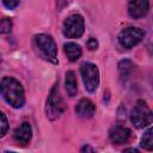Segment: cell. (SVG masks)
<instances>
[{"label":"cell","instance_id":"6da1fadb","mask_svg":"<svg viewBox=\"0 0 153 153\" xmlns=\"http://www.w3.org/2000/svg\"><path fill=\"white\" fill-rule=\"evenodd\" d=\"M0 93L2 94L4 99L16 109H19L25 103V96H24V88L22 84L12 78V76H5L0 82Z\"/></svg>","mask_w":153,"mask_h":153},{"label":"cell","instance_id":"7a4b0ae2","mask_svg":"<svg viewBox=\"0 0 153 153\" xmlns=\"http://www.w3.org/2000/svg\"><path fill=\"white\" fill-rule=\"evenodd\" d=\"M130 121L139 129L146 128L152 123L153 115H152V111L145 100L139 99L135 103V105L130 112Z\"/></svg>","mask_w":153,"mask_h":153},{"label":"cell","instance_id":"3957f363","mask_svg":"<svg viewBox=\"0 0 153 153\" xmlns=\"http://www.w3.org/2000/svg\"><path fill=\"white\" fill-rule=\"evenodd\" d=\"M33 41L45 60L53 63H57V47L51 36L47 33H38L35 35Z\"/></svg>","mask_w":153,"mask_h":153},{"label":"cell","instance_id":"277c9868","mask_svg":"<svg viewBox=\"0 0 153 153\" xmlns=\"http://www.w3.org/2000/svg\"><path fill=\"white\" fill-rule=\"evenodd\" d=\"M65 110H66V105L60 94L59 84H55L50 90V93L47 99V108H45L47 117L50 120H56L63 114Z\"/></svg>","mask_w":153,"mask_h":153},{"label":"cell","instance_id":"5b68a950","mask_svg":"<svg viewBox=\"0 0 153 153\" xmlns=\"http://www.w3.org/2000/svg\"><path fill=\"white\" fill-rule=\"evenodd\" d=\"M80 73L85 88L88 92H94L99 84V72L97 66L91 62H84L80 66Z\"/></svg>","mask_w":153,"mask_h":153},{"label":"cell","instance_id":"8992f818","mask_svg":"<svg viewBox=\"0 0 153 153\" xmlns=\"http://www.w3.org/2000/svg\"><path fill=\"white\" fill-rule=\"evenodd\" d=\"M143 36H145V31L142 29L135 27V26H128L120 32L118 43L123 48L130 49V48L135 47L137 43H140L142 41Z\"/></svg>","mask_w":153,"mask_h":153},{"label":"cell","instance_id":"52a82bcc","mask_svg":"<svg viewBox=\"0 0 153 153\" xmlns=\"http://www.w3.org/2000/svg\"><path fill=\"white\" fill-rule=\"evenodd\" d=\"M85 23L80 14H72L63 22V35L67 38H79L84 33Z\"/></svg>","mask_w":153,"mask_h":153},{"label":"cell","instance_id":"ba28073f","mask_svg":"<svg viewBox=\"0 0 153 153\" xmlns=\"http://www.w3.org/2000/svg\"><path fill=\"white\" fill-rule=\"evenodd\" d=\"M149 10L148 0H131L128 5V13L131 18L139 19L145 17Z\"/></svg>","mask_w":153,"mask_h":153},{"label":"cell","instance_id":"9c48e42d","mask_svg":"<svg viewBox=\"0 0 153 153\" xmlns=\"http://www.w3.org/2000/svg\"><path fill=\"white\" fill-rule=\"evenodd\" d=\"M109 137L116 145L124 143L130 137V129L122 124H115L109 130Z\"/></svg>","mask_w":153,"mask_h":153},{"label":"cell","instance_id":"30bf717a","mask_svg":"<svg viewBox=\"0 0 153 153\" xmlns=\"http://www.w3.org/2000/svg\"><path fill=\"white\" fill-rule=\"evenodd\" d=\"M31 135H32V130H31L30 123H29V122H23V123L14 130L13 137H14V141H16L18 145L25 146L26 143H29V141H30V139H31Z\"/></svg>","mask_w":153,"mask_h":153},{"label":"cell","instance_id":"8fae6325","mask_svg":"<svg viewBox=\"0 0 153 153\" xmlns=\"http://www.w3.org/2000/svg\"><path fill=\"white\" fill-rule=\"evenodd\" d=\"M75 112L81 118H91V117H93V115L96 112V106H94V104L90 99L82 98L76 104Z\"/></svg>","mask_w":153,"mask_h":153},{"label":"cell","instance_id":"7c38bea8","mask_svg":"<svg viewBox=\"0 0 153 153\" xmlns=\"http://www.w3.org/2000/svg\"><path fill=\"white\" fill-rule=\"evenodd\" d=\"M63 48H65V53H66V55H67V57H68V60L71 62H75L81 56V53H82L81 48L76 43L68 42V43H66L63 45Z\"/></svg>","mask_w":153,"mask_h":153},{"label":"cell","instance_id":"4fadbf2b","mask_svg":"<svg viewBox=\"0 0 153 153\" xmlns=\"http://www.w3.org/2000/svg\"><path fill=\"white\" fill-rule=\"evenodd\" d=\"M66 91L69 97H74L78 92V84H76V78L73 71H68L66 73Z\"/></svg>","mask_w":153,"mask_h":153},{"label":"cell","instance_id":"5bb4252c","mask_svg":"<svg viewBox=\"0 0 153 153\" xmlns=\"http://www.w3.org/2000/svg\"><path fill=\"white\" fill-rule=\"evenodd\" d=\"M152 133H153L152 128H148V130L143 134V136L141 139V146L147 151L153 149V134Z\"/></svg>","mask_w":153,"mask_h":153},{"label":"cell","instance_id":"9a60e30c","mask_svg":"<svg viewBox=\"0 0 153 153\" xmlns=\"http://www.w3.org/2000/svg\"><path fill=\"white\" fill-rule=\"evenodd\" d=\"M118 69H120V72H121V74H122L123 76H127V75H129L130 72L134 69V65H133V62H130L129 60H123V61L120 62Z\"/></svg>","mask_w":153,"mask_h":153},{"label":"cell","instance_id":"2e32d148","mask_svg":"<svg viewBox=\"0 0 153 153\" xmlns=\"http://www.w3.org/2000/svg\"><path fill=\"white\" fill-rule=\"evenodd\" d=\"M12 29V20L7 17L0 18V33H8Z\"/></svg>","mask_w":153,"mask_h":153},{"label":"cell","instance_id":"e0dca14e","mask_svg":"<svg viewBox=\"0 0 153 153\" xmlns=\"http://www.w3.org/2000/svg\"><path fill=\"white\" fill-rule=\"evenodd\" d=\"M8 130V121H7V117L6 115L0 111V137L5 136V134L7 133Z\"/></svg>","mask_w":153,"mask_h":153},{"label":"cell","instance_id":"ac0fdd59","mask_svg":"<svg viewBox=\"0 0 153 153\" xmlns=\"http://www.w3.org/2000/svg\"><path fill=\"white\" fill-rule=\"evenodd\" d=\"M2 4L5 5L6 8H8V10H13V8H16V7L18 6L19 0H2Z\"/></svg>","mask_w":153,"mask_h":153},{"label":"cell","instance_id":"d6986e66","mask_svg":"<svg viewBox=\"0 0 153 153\" xmlns=\"http://www.w3.org/2000/svg\"><path fill=\"white\" fill-rule=\"evenodd\" d=\"M87 47H88L90 50H94V49H97V47H98V42H97V39L93 38V37L88 38V41H87Z\"/></svg>","mask_w":153,"mask_h":153},{"label":"cell","instance_id":"ffe728a7","mask_svg":"<svg viewBox=\"0 0 153 153\" xmlns=\"http://www.w3.org/2000/svg\"><path fill=\"white\" fill-rule=\"evenodd\" d=\"M85 151L93 152V148H91V147H88V146H85V147H82V148H81V152H85Z\"/></svg>","mask_w":153,"mask_h":153}]
</instances>
